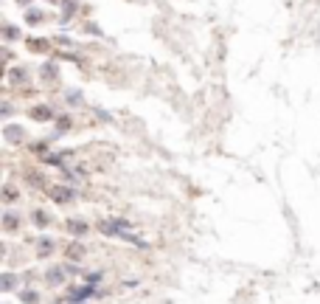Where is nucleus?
<instances>
[{
	"label": "nucleus",
	"mask_w": 320,
	"mask_h": 304,
	"mask_svg": "<svg viewBox=\"0 0 320 304\" xmlns=\"http://www.w3.org/2000/svg\"><path fill=\"white\" fill-rule=\"evenodd\" d=\"M34 119H51V110H34Z\"/></svg>",
	"instance_id": "obj_3"
},
{
	"label": "nucleus",
	"mask_w": 320,
	"mask_h": 304,
	"mask_svg": "<svg viewBox=\"0 0 320 304\" xmlns=\"http://www.w3.org/2000/svg\"><path fill=\"white\" fill-rule=\"evenodd\" d=\"M11 285H14V276L6 273V276H3V290H11Z\"/></svg>",
	"instance_id": "obj_2"
},
{
	"label": "nucleus",
	"mask_w": 320,
	"mask_h": 304,
	"mask_svg": "<svg viewBox=\"0 0 320 304\" xmlns=\"http://www.w3.org/2000/svg\"><path fill=\"white\" fill-rule=\"evenodd\" d=\"M51 3H56V0H51Z\"/></svg>",
	"instance_id": "obj_6"
},
{
	"label": "nucleus",
	"mask_w": 320,
	"mask_h": 304,
	"mask_svg": "<svg viewBox=\"0 0 320 304\" xmlns=\"http://www.w3.org/2000/svg\"><path fill=\"white\" fill-rule=\"evenodd\" d=\"M51 194H53V200H59V203H62V200H70V197H73V191H70V189H62V186H53Z\"/></svg>",
	"instance_id": "obj_1"
},
{
	"label": "nucleus",
	"mask_w": 320,
	"mask_h": 304,
	"mask_svg": "<svg viewBox=\"0 0 320 304\" xmlns=\"http://www.w3.org/2000/svg\"><path fill=\"white\" fill-rule=\"evenodd\" d=\"M20 3H28V0H20Z\"/></svg>",
	"instance_id": "obj_5"
},
{
	"label": "nucleus",
	"mask_w": 320,
	"mask_h": 304,
	"mask_svg": "<svg viewBox=\"0 0 320 304\" xmlns=\"http://www.w3.org/2000/svg\"><path fill=\"white\" fill-rule=\"evenodd\" d=\"M37 223H40V226H45V223H48V217H45L43 211H37Z\"/></svg>",
	"instance_id": "obj_4"
}]
</instances>
